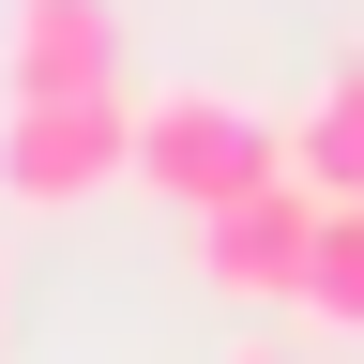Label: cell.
I'll use <instances>...</instances> for the list:
<instances>
[{
    "instance_id": "1",
    "label": "cell",
    "mask_w": 364,
    "mask_h": 364,
    "mask_svg": "<svg viewBox=\"0 0 364 364\" xmlns=\"http://www.w3.org/2000/svg\"><path fill=\"white\" fill-rule=\"evenodd\" d=\"M258 182H289V107H258V91H228V76L136 91V198H167L198 228L228 198H258Z\"/></svg>"
},
{
    "instance_id": "8",
    "label": "cell",
    "mask_w": 364,
    "mask_h": 364,
    "mask_svg": "<svg viewBox=\"0 0 364 364\" xmlns=\"http://www.w3.org/2000/svg\"><path fill=\"white\" fill-rule=\"evenodd\" d=\"M228 364H289V349H228Z\"/></svg>"
},
{
    "instance_id": "4",
    "label": "cell",
    "mask_w": 364,
    "mask_h": 364,
    "mask_svg": "<svg viewBox=\"0 0 364 364\" xmlns=\"http://www.w3.org/2000/svg\"><path fill=\"white\" fill-rule=\"evenodd\" d=\"M0 91H122V0H16Z\"/></svg>"
},
{
    "instance_id": "6",
    "label": "cell",
    "mask_w": 364,
    "mask_h": 364,
    "mask_svg": "<svg viewBox=\"0 0 364 364\" xmlns=\"http://www.w3.org/2000/svg\"><path fill=\"white\" fill-rule=\"evenodd\" d=\"M289 318H318V334L364 349V198H318V243H304V304Z\"/></svg>"
},
{
    "instance_id": "3",
    "label": "cell",
    "mask_w": 364,
    "mask_h": 364,
    "mask_svg": "<svg viewBox=\"0 0 364 364\" xmlns=\"http://www.w3.org/2000/svg\"><path fill=\"white\" fill-rule=\"evenodd\" d=\"M304 243H318V198H304V182H258V198L198 213V273L228 304H304Z\"/></svg>"
},
{
    "instance_id": "7",
    "label": "cell",
    "mask_w": 364,
    "mask_h": 364,
    "mask_svg": "<svg viewBox=\"0 0 364 364\" xmlns=\"http://www.w3.org/2000/svg\"><path fill=\"white\" fill-rule=\"evenodd\" d=\"M0 334H16V258H0Z\"/></svg>"
},
{
    "instance_id": "5",
    "label": "cell",
    "mask_w": 364,
    "mask_h": 364,
    "mask_svg": "<svg viewBox=\"0 0 364 364\" xmlns=\"http://www.w3.org/2000/svg\"><path fill=\"white\" fill-rule=\"evenodd\" d=\"M289 182L304 198H364V46H334L318 91L289 107Z\"/></svg>"
},
{
    "instance_id": "2",
    "label": "cell",
    "mask_w": 364,
    "mask_h": 364,
    "mask_svg": "<svg viewBox=\"0 0 364 364\" xmlns=\"http://www.w3.org/2000/svg\"><path fill=\"white\" fill-rule=\"evenodd\" d=\"M136 182V91H0V213H91Z\"/></svg>"
}]
</instances>
